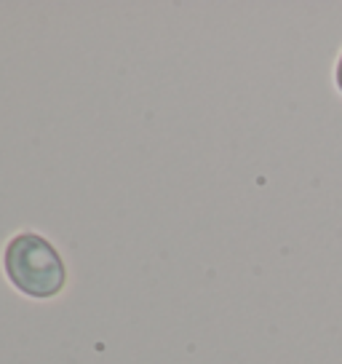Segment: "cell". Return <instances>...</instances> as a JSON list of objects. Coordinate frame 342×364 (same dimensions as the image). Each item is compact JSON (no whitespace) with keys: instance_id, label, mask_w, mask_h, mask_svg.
I'll use <instances>...</instances> for the list:
<instances>
[{"instance_id":"7a4b0ae2","label":"cell","mask_w":342,"mask_h":364,"mask_svg":"<svg viewBox=\"0 0 342 364\" xmlns=\"http://www.w3.org/2000/svg\"><path fill=\"white\" fill-rule=\"evenodd\" d=\"M337 86L342 91V57H340V65H337Z\"/></svg>"},{"instance_id":"6da1fadb","label":"cell","mask_w":342,"mask_h":364,"mask_svg":"<svg viewBox=\"0 0 342 364\" xmlns=\"http://www.w3.org/2000/svg\"><path fill=\"white\" fill-rule=\"evenodd\" d=\"M6 273L30 297H54L67 279L57 250L33 233H22L6 247Z\"/></svg>"}]
</instances>
